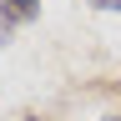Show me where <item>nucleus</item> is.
<instances>
[{"mask_svg": "<svg viewBox=\"0 0 121 121\" xmlns=\"http://www.w3.org/2000/svg\"><path fill=\"white\" fill-rule=\"evenodd\" d=\"M40 10V0H0V35L15 25V20H30Z\"/></svg>", "mask_w": 121, "mask_h": 121, "instance_id": "obj_1", "label": "nucleus"}, {"mask_svg": "<svg viewBox=\"0 0 121 121\" xmlns=\"http://www.w3.org/2000/svg\"><path fill=\"white\" fill-rule=\"evenodd\" d=\"M96 10H121V0H91Z\"/></svg>", "mask_w": 121, "mask_h": 121, "instance_id": "obj_2", "label": "nucleus"}, {"mask_svg": "<svg viewBox=\"0 0 121 121\" xmlns=\"http://www.w3.org/2000/svg\"><path fill=\"white\" fill-rule=\"evenodd\" d=\"M106 121H121V116H106Z\"/></svg>", "mask_w": 121, "mask_h": 121, "instance_id": "obj_3", "label": "nucleus"}]
</instances>
